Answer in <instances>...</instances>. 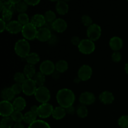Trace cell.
<instances>
[{"label": "cell", "instance_id": "44dd1931", "mask_svg": "<svg viewBox=\"0 0 128 128\" xmlns=\"http://www.w3.org/2000/svg\"><path fill=\"white\" fill-rule=\"evenodd\" d=\"M56 10L58 13L60 15H64L68 13L69 10V6L67 2L62 0L58 1L56 5Z\"/></svg>", "mask_w": 128, "mask_h": 128}, {"label": "cell", "instance_id": "4fadbf2b", "mask_svg": "<svg viewBox=\"0 0 128 128\" xmlns=\"http://www.w3.org/2000/svg\"><path fill=\"white\" fill-rule=\"evenodd\" d=\"M52 36L51 31L46 27H42L38 30L36 39L41 42H46L49 41Z\"/></svg>", "mask_w": 128, "mask_h": 128}, {"label": "cell", "instance_id": "60d3db41", "mask_svg": "<svg viewBox=\"0 0 128 128\" xmlns=\"http://www.w3.org/2000/svg\"><path fill=\"white\" fill-rule=\"evenodd\" d=\"M112 61L114 62H119L121 61L122 55L120 51H114L111 56Z\"/></svg>", "mask_w": 128, "mask_h": 128}, {"label": "cell", "instance_id": "836d02e7", "mask_svg": "<svg viewBox=\"0 0 128 128\" xmlns=\"http://www.w3.org/2000/svg\"><path fill=\"white\" fill-rule=\"evenodd\" d=\"M119 126L121 128H128V115H122L118 121Z\"/></svg>", "mask_w": 128, "mask_h": 128}, {"label": "cell", "instance_id": "f546056e", "mask_svg": "<svg viewBox=\"0 0 128 128\" xmlns=\"http://www.w3.org/2000/svg\"><path fill=\"white\" fill-rule=\"evenodd\" d=\"M76 114L80 118H85L88 116V110L87 107L85 105H80L76 109Z\"/></svg>", "mask_w": 128, "mask_h": 128}, {"label": "cell", "instance_id": "ac0fdd59", "mask_svg": "<svg viewBox=\"0 0 128 128\" xmlns=\"http://www.w3.org/2000/svg\"><path fill=\"white\" fill-rule=\"evenodd\" d=\"M35 27L41 28L44 27L46 23V21L44 15L40 14H36L34 15L31 19V22Z\"/></svg>", "mask_w": 128, "mask_h": 128}, {"label": "cell", "instance_id": "ba28073f", "mask_svg": "<svg viewBox=\"0 0 128 128\" xmlns=\"http://www.w3.org/2000/svg\"><path fill=\"white\" fill-rule=\"evenodd\" d=\"M22 92L26 96L34 95L37 90V85L32 79H26L22 84Z\"/></svg>", "mask_w": 128, "mask_h": 128}, {"label": "cell", "instance_id": "d6a6232c", "mask_svg": "<svg viewBox=\"0 0 128 128\" xmlns=\"http://www.w3.org/2000/svg\"><path fill=\"white\" fill-rule=\"evenodd\" d=\"M1 14H2V19L5 22H10V21H11L13 13L10 10L4 8L2 10V12H1Z\"/></svg>", "mask_w": 128, "mask_h": 128}, {"label": "cell", "instance_id": "4316f807", "mask_svg": "<svg viewBox=\"0 0 128 128\" xmlns=\"http://www.w3.org/2000/svg\"><path fill=\"white\" fill-rule=\"evenodd\" d=\"M56 70L60 73L64 72L68 70V63L66 61L63 60H60L55 64Z\"/></svg>", "mask_w": 128, "mask_h": 128}, {"label": "cell", "instance_id": "603a6c76", "mask_svg": "<svg viewBox=\"0 0 128 128\" xmlns=\"http://www.w3.org/2000/svg\"><path fill=\"white\" fill-rule=\"evenodd\" d=\"M23 73L27 79H32L36 74V68L32 64H28L24 66L23 70Z\"/></svg>", "mask_w": 128, "mask_h": 128}, {"label": "cell", "instance_id": "74e56055", "mask_svg": "<svg viewBox=\"0 0 128 128\" xmlns=\"http://www.w3.org/2000/svg\"><path fill=\"white\" fill-rule=\"evenodd\" d=\"M81 22L86 27H90L92 24V20L89 15L84 14L81 18Z\"/></svg>", "mask_w": 128, "mask_h": 128}, {"label": "cell", "instance_id": "6da1fadb", "mask_svg": "<svg viewBox=\"0 0 128 128\" xmlns=\"http://www.w3.org/2000/svg\"><path fill=\"white\" fill-rule=\"evenodd\" d=\"M75 94L72 90L68 88H63L59 90L56 94V100L60 106L67 108L73 106L74 103Z\"/></svg>", "mask_w": 128, "mask_h": 128}, {"label": "cell", "instance_id": "ee69618b", "mask_svg": "<svg viewBox=\"0 0 128 128\" xmlns=\"http://www.w3.org/2000/svg\"><path fill=\"white\" fill-rule=\"evenodd\" d=\"M58 41V38H57V36H54V35H52L51 39L49 40L48 42L51 45H56L57 44Z\"/></svg>", "mask_w": 128, "mask_h": 128}, {"label": "cell", "instance_id": "8992f818", "mask_svg": "<svg viewBox=\"0 0 128 128\" xmlns=\"http://www.w3.org/2000/svg\"><path fill=\"white\" fill-rule=\"evenodd\" d=\"M53 110V106L51 104L48 102L41 104L38 107L37 112L38 116L42 119L48 118L50 116H52Z\"/></svg>", "mask_w": 128, "mask_h": 128}, {"label": "cell", "instance_id": "9c48e42d", "mask_svg": "<svg viewBox=\"0 0 128 128\" xmlns=\"http://www.w3.org/2000/svg\"><path fill=\"white\" fill-rule=\"evenodd\" d=\"M92 74V68L88 64H84L81 66L78 72V76L82 81H86L90 80Z\"/></svg>", "mask_w": 128, "mask_h": 128}, {"label": "cell", "instance_id": "1f68e13d", "mask_svg": "<svg viewBox=\"0 0 128 128\" xmlns=\"http://www.w3.org/2000/svg\"><path fill=\"white\" fill-rule=\"evenodd\" d=\"M11 117L15 122H21L23 121L24 114H22L21 111H14L11 114Z\"/></svg>", "mask_w": 128, "mask_h": 128}, {"label": "cell", "instance_id": "ffe728a7", "mask_svg": "<svg viewBox=\"0 0 128 128\" xmlns=\"http://www.w3.org/2000/svg\"><path fill=\"white\" fill-rule=\"evenodd\" d=\"M1 98L4 101H7L11 102L14 100L15 94L12 91L11 88H6L1 91Z\"/></svg>", "mask_w": 128, "mask_h": 128}, {"label": "cell", "instance_id": "c3c4849f", "mask_svg": "<svg viewBox=\"0 0 128 128\" xmlns=\"http://www.w3.org/2000/svg\"><path fill=\"white\" fill-rule=\"evenodd\" d=\"M13 128H24V126L21 122H16L14 124Z\"/></svg>", "mask_w": 128, "mask_h": 128}, {"label": "cell", "instance_id": "e0dca14e", "mask_svg": "<svg viewBox=\"0 0 128 128\" xmlns=\"http://www.w3.org/2000/svg\"><path fill=\"white\" fill-rule=\"evenodd\" d=\"M100 100L104 104H111L114 101V96L113 94L108 91H105L101 92L99 96Z\"/></svg>", "mask_w": 128, "mask_h": 128}, {"label": "cell", "instance_id": "f6af8a7d", "mask_svg": "<svg viewBox=\"0 0 128 128\" xmlns=\"http://www.w3.org/2000/svg\"><path fill=\"white\" fill-rule=\"evenodd\" d=\"M0 24H1V28H0V32H2L4 31H5L6 29V24H7L4 21L2 20V18L0 20Z\"/></svg>", "mask_w": 128, "mask_h": 128}, {"label": "cell", "instance_id": "8d00e7d4", "mask_svg": "<svg viewBox=\"0 0 128 128\" xmlns=\"http://www.w3.org/2000/svg\"><path fill=\"white\" fill-rule=\"evenodd\" d=\"M18 21L22 25L26 24L30 22V18H29L28 15L26 13H20L18 16Z\"/></svg>", "mask_w": 128, "mask_h": 128}, {"label": "cell", "instance_id": "9f6ffc18", "mask_svg": "<svg viewBox=\"0 0 128 128\" xmlns=\"http://www.w3.org/2000/svg\"><path fill=\"white\" fill-rule=\"evenodd\" d=\"M62 1H65V2H68V1H70V0H62Z\"/></svg>", "mask_w": 128, "mask_h": 128}, {"label": "cell", "instance_id": "d4e9b609", "mask_svg": "<svg viewBox=\"0 0 128 128\" xmlns=\"http://www.w3.org/2000/svg\"><path fill=\"white\" fill-rule=\"evenodd\" d=\"M26 61L28 64H32L34 66L35 64L38 63L40 61V56L36 52H30L27 57L26 58Z\"/></svg>", "mask_w": 128, "mask_h": 128}, {"label": "cell", "instance_id": "3957f363", "mask_svg": "<svg viewBox=\"0 0 128 128\" xmlns=\"http://www.w3.org/2000/svg\"><path fill=\"white\" fill-rule=\"evenodd\" d=\"M34 97L36 101L40 103H47L51 99V94L47 88L42 86L38 87L34 93Z\"/></svg>", "mask_w": 128, "mask_h": 128}, {"label": "cell", "instance_id": "7c38bea8", "mask_svg": "<svg viewBox=\"0 0 128 128\" xmlns=\"http://www.w3.org/2000/svg\"><path fill=\"white\" fill-rule=\"evenodd\" d=\"M79 101L81 104L88 106L92 104L96 101V97L92 92L85 91L81 94Z\"/></svg>", "mask_w": 128, "mask_h": 128}, {"label": "cell", "instance_id": "bcb514c9", "mask_svg": "<svg viewBox=\"0 0 128 128\" xmlns=\"http://www.w3.org/2000/svg\"><path fill=\"white\" fill-rule=\"evenodd\" d=\"M66 113L69 114L73 115L75 112V108H74L73 106H70V107L67 108H66Z\"/></svg>", "mask_w": 128, "mask_h": 128}, {"label": "cell", "instance_id": "83f0119b", "mask_svg": "<svg viewBox=\"0 0 128 128\" xmlns=\"http://www.w3.org/2000/svg\"><path fill=\"white\" fill-rule=\"evenodd\" d=\"M14 122V121L11 118V116L3 117L1 121L0 128H11L13 127Z\"/></svg>", "mask_w": 128, "mask_h": 128}, {"label": "cell", "instance_id": "db71d44e", "mask_svg": "<svg viewBox=\"0 0 128 128\" xmlns=\"http://www.w3.org/2000/svg\"><path fill=\"white\" fill-rule=\"evenodd\" d=\"M124 70H125V71H126V74L128 75V62L125 64V67H124Z\"/></svg>", "mask_w": 128, "mask_h": 128}, {"label": "cell", "instance_id": "b9f144b4", "mask_svg": "<svg viewBox=\"0 0 128 128\" xmlns=\"http://www.w3.org/2000/svg\"><path fill=\"white\" fill-rule=\"evenodd\" d=\"M81 41V40H80V38H79L78 36H73L71 40V43H72L74 46H78V45L80 44Z\"/></svg>", "mask_w": 128, "mask_h": 128}, {"label": "cell", "instance_id": "4dcf8cb0", "mask_svg": "<svg viewBox=\"0 0 128 128\" xmlns=\"http://www.w3.org/2000/svg\"><path fill=\"white\" fill-rule=\"evenodd\" d=\"M44 16L46 22H48V23L52 24L56 20V14L51 10H48V11H46Z\"/></svg>", "mask_w": 128, "mask_h": 128}, {"label": "cell", "instance_id": "681fc988", "mask_svg": "<svg viewBox=\"0 0 128 128\" xmlns=\"http://www.w3.org/2000/svg\"><path fill=\"white\" fill-rule=\"evenodd\" d=\"M38 107L39 106H36V105H33V106H32L31 107V110H30V111H32V112H35V113L37 114L38 110Z\"/></svg>", "mask_w": 128, "mask_h": 128}, {"label": "cell", "instance_id": "8fae6325", "mask_svg": "<svg viewBox=\"0 0 128 128\" xmlns=\"http://www.w3.org/2000/svg\"><path fill=\"white\" fill-rule=\"evenodd\" d=\"M14 111L12 103L7 101H2L0 102V114L2 117L11 116Z\"/></svg>", "mask_w": 128, "mask_h": 128}, {"label": "cell", "instance_id": "d590c367", "mask_svg": "<svg viewBox=\"0 0 128 128\" xmlns=\"http://www.w3.org/2000/svg\"><path fill=\"white\" fill-rule=\"evenodd\" d=\"M28 5L24 2V1H21L17 4H16V11L20 13H24L28 10Z\"/></svg>", "mask_w": 128, "mask_h": 128}, {"label": "cell", "instance_id": "277c9868", "mask_svg": "<svg viewBox=\"0 0 128 128\" xmlns=\"http://www.w3.org/2000/svg\"><path fill=\"white\" fill-rule=\"evenodd\" d=\"M78 48L80 52L83 54H90L94 51L96 46L94 41L90 39H83L81 40Z\"/></svg>", "mask_w": 128, "mask_h": 128}, {"label": "cell", "instance_id": "30bf717a", "mask_svg": "<svg viewBox=\"0 0 128 128\" xmlns=\"http://www.w3.org/2000/svg\"><path fill=\"white\" fill-rule=\"evenodd\" d=\"M40 70L45 76L52 75L56 70L55 64L50 60H45L42 61L40 66Z\"/></svg>", "mask_w": 128, "mask_h": 128}, {"label": "cell", "instance_id": "2e32d148", "mask_svg": "<svg viewBox=\"0 0 128 128\" xmlns=\"http://www.w3.org/2000/svg\"><path fill=\"white\" fill-rule=\"evenodd\" d=\"M109 44L111 50L114 51H119L123 47V41L118 36H114L111 38Z\"/></svg>", "mask_w": 128, "mask_h": 128}, {"label": "cell", "instance_id": "f1b7e54d", "mask_svg": "<svg viewBox=\"0 0 128 128\" xmlns=\"http://www.w3.org/2000/svg\"><path fill=\"white\" fill-rule=\"evenodd\" d=\"M28 128H51V127L46 121L37 120L32 124L29 125Z\"/></svg>", "mask_w": 128, "mask_h": 128}, {"label": "cell", "instance_id": "680465c9", "mask_svg": "<svg viewBox=\"0 0 128 128\" xmlns=\"http://www.w3.org/2000/svg\"><path fill=\"white\" fill-rule=\"evenodd\" d=\"M127 1H128V0H127Z\"/></svg>", "mask_w": 128, "mask_h": 128}, {"label": "cell", "instance_id": "7402d4cb", "mask_svg": "<svg viewBox=\"0 0 128 128\" xmlns=\"http://www.w3.org/2000/svg\"><path fill=\"white\" fill-rule=\"evenodd\" d=\"M66 114V109L61 106H58L54 108L52 116L54 119L56 120H60L63 119Z\"/></svg>", "mask_w": 128, "mask_h": 128}, {"label": "cell", "instance_id": "d6986e66", "mask_svg": "<svg viewBox=\"0 0 128 128\" xmlns=\"http://www.w3.org/2000/svg\"><path fill=\"white\" fill-rule=\"evenodd\" d=\"M12 106H13L14 111H22L24 110L26 106V100L22 97H18L13 100L12 102Z\"/></svg>", "mask_w": 128, "mask_h": 128}, {"label": "cell", "instance_id": "7bdbcfd3", "mask_svg": "<svg viewBox=\"0 0 128 128\" xmlns=\"http://www.w3.org/2000/svg\"><path fill=\"white\" fill-rule=\"evenodd\" d=\"M28 5L30 6H36L40 3L41 0H23Z\"/></svg>", "mask_w": 128, "mask_h": 128}, {"label": "cell", "instance_id": "5bb4252c", "mask_svg": "<svg viewBox=\"0 0 128 128\" xmlns=\"http://www.w3.org/2000/svg\"><path fill=\"white\" fill-rule=\"evenodd\" d=\"M22 26L18 21H11L6 24V30L10 33L16 34L22 31Z\"/></svg>", "mask_w": 128, "mask_h": 128}, {"label": "cell", "instance_id": "f5cc1de1", "mask_svg": "<svg viewBox=\"0 0 128 128\" xmlns=\"http://www.w3.org/2000/svg\"><path fill=\"white\" fill-rule=\"evenodd\" d=\"M81 81V80H80V78H78V76H77L76 78H74V82H75V83H79V82Z\"/></svg>", "mask_w": 128, "mask_h": 128}, {"label": "cell", "instance_id": "e575fe53", "mask_svg": "<svg viewBox=\"0 0 128 128\" xmlns=\"http://www.w3.org/2000/svg\"><path fill=\"white\" fill-rule=\"evenodd\" d=\"M13 78L16 83L22 84L24 81L26 80V76L23 72H17L14 74Z\"/></svg>", "mask_w": 128, "mask_h": 128}, {"label": "cell", "instance_id": "5b68a950", "mask_svg": "<svg viewBox=\"0 0 128 128\" xmlns=\"http://www.w3.org/2000/svg\"><path fill=\"white\" fill-rule=\"evenodd\" d=\"M37 32V28L35 27L31 22H29L22 26L21 33L25 40L32 41L36 38Z\"/></svg>", "mask_w": 128, "mask_h": 128}, {"label": "cell", "instance_id": "cb8c5ba5", "mask_svg": "<svg viewBox=\"0 0 128 128\" xmlns=\"http://www.w3.org/2000/svg\"><path fill=\"white\" fill-rule=\"evenodd\" d=\"M37 117L38 114L36 113L31 111H28L24 114L23 121L25 123L28 124L30 125L37 120Z\"/></svg>", "mask_w": 128, "mask_h": 128}, {"label": "cell", "instance_id": "f907efd6", "mask_svg": "<svg viewBox=\"0 0 128 128\" xmlns=\"http://www.w3.org/2000/svg\"><path fill=\"white\" fill-rule=\"evenodd\" d=\"M11 2H12L14 4H17L18 3H19L20 2H21V0H9Z\"/></svg>", "mask_w": 128, "mask_h": 128}, {"label": "cell", "instance_id": "816d5d0a", "mask_svg": "<svg viewBox=\"0 0 128 128\" xmlns=\"http://www.w3.org/2000/svg\"><path fill=\"white\" fill-rule=\"evenodd\" d=\"M0 6H1V8H0V11H1V12H2V10L4 9V5L3 2H2V1H1V2H0Z\"/></svg>", "mask_w": 128, "mask_h": 128}, {"label": "cell", "instance_id": "11a10c76", "mask_svg": "<svg viewBox=\"0 0 128 128\" xmlns=\"http://www.w3.org/2000/svg\"><path fill=\"white\" fill-rule=\"evenodd\" d=\"M50 1H52V2H55V1H59L60 0H50Z\"/></svg>", "mask_w": 128, "mask_h": 128}, {"label": "cell", "instance_id": "484cf974", "mask_svg": "<svg viewBox=\"0 0 128 128\" xmlns=\"http://www.w3.org/2000/svg\"><path fill=\"white\" fill-rule=\"evenodd\" d=\"M32 80H34L38 87H40V86H42L44 85L45 81H46V78H45V75L44 74H42L41 71H39V72H36Z\"/></svg>", "mask_w": 128, "mask_h": 128}, {"label": "cell", "instance_id": "7a4b0ae2", "mask_svg": "<svg viewBox=\"0 0 128 128\" xmlns=\"http://www.w3.org/2000/svg\"><path fill=\"white\" fill-rule=\"evenodd\" d=\"M30 44L25 39H21L16 41L14 45L15 53L20 57L26 58L30 53Z\"/></svg>", "mask_w": 128, "mask_h": 128}, {"label": "cell", "instance_id": "ab89813d", "mask_svg": "<svg viewBox=\"0 0 128 128\" xmlns=\"http://www.w3.org/2000/svg\"><path fill=\"white\" fill-rule=\"evenodd\" d=\"M11 89H12V91H13L15 95L19 94L22 91V84L16 83V82L11 86Z\"/></svg>", "mask_w": 128, "mask_h": 128}, {"label": "cell", "instance_id": "f35d334b", "mask_svg": "<svg viewBox=\"0 0 128 128\" xmlns=\"http://www.w3.org/2000/svg\"><path fill=\"white\" fill-rule=\"evenodd\" d=\"M3 2L4 5V8L8 9L10 10L12 13H14L16 11V4H14L12 2H10L9 0H5V1H2Z\"/></svg>", "mask_w": 128, "mask_h": 128}, {"label": "cell", "instance_id": "6f0895ef", "mask_svg": "<svg viewBox=\"0 0 128 128\" xmlns=\"http://www.w3.org/2000/svg\"><path fill=\"white\" fill-rule=\"evenodd\" d=\"M1 1H5V0H1Z\"/></svg>", "mask_w": 128, "mask_h": 128}, {"label": "cell", "instance_id": "9a60e30c", "mask_svg": "<svg viewBox=\"0 0 128 128\" xmlns=\"http://www.w3.org/2000/svg\"><path fill=\"white\" fill-rule=\"evenodd\" d=\"M68 28V24L63 19H56L52 23V29L57 32H63Z\"/></svg>", "mask_w": 128, "mask_h": 128}, {"label": "cell", "instance_id": "52a82bcc", "mask_svg": "<svg viewBox=\"0 0 128 128\" xmlns=\"http://www.w3.org/2000/svg\"><path fill=\"white\" fill-rule=\"evenodd\" d=\"M87 36L88 39L92 41H96L101 36V28L97 24H92L88 28Z\"/></svg>", "mask_w": 128, "mask_h": 128}, {"label": "cell", "instance_id": "7dc6e473", "mask_svg": "<svg viewBox=\"0 0 128 128\" xmlns=\"http://www.w3.org/2000/svg\"><path fill=\"white\" fill-rule=\"evenodd\" d=\"M52 77L54 80H58L60 77V72H59L58 71L55 70L54 72L52 74Z\"/></svg>", "mask_w": 128, "mask_h": 128}]
</instances>
